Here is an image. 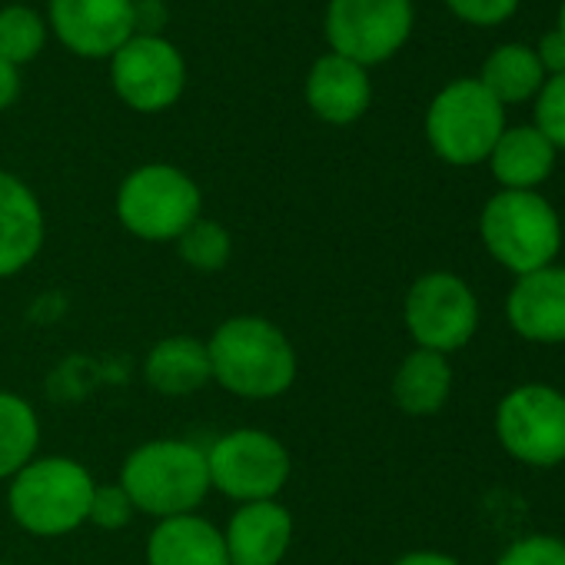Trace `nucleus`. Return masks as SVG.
<instances>
[{"instance_id": "f257e3e1", "label": "nucleus", "mask_w": 565, "mask_h": 565, "mask_svg": "<svg viewBox=\"0 0 565 565\" xmlns=\"http://www.w3.org/2000/svg\"><path fill=\"white\" fill-rule=\"evenodd\" d=\"M213 380L243 399H276L297 383L290 337L263 317H230L206 343Z\"/></svg>"}, {"instance_id": "f03ea898", "label": "nucleus", "mask_w": 565, "mask_h": 565, "mask_svg": "<svg viewBox=\"0 0 565 565\" xmlns=\"http://www.w3.org/2000/svg\"><path fill=\"white\" fill-rule=\"evenodd\" d=\"M120 486L134 509L157 522L190 515L210 492L206 449L186 439H150L127 456Z\"/></svg>"}, {"instance_id": "7ed1b4c3", "label": "nucleus", "mask_w": 565, "mask_h": 565, "mask_svg": "<svg viewBox=\"0 0 565 565\" xmlns=\"http://www.w3.org/2000/svg\"><path fill=\"white\" fill-rule=\"evenodd\" d=\"M94 486V476L81 462L67 456H44L31 459L11 479L8 505L24 532L57 539L87 522Z\"/></svg>"}, {"instance_id": "20e7f679", "label": "nucleus", "mask_w": 565, "mask_h": 565, "mask_svg": "<svg viewBox=\"0 0 565 565\" xmlns=\"http://www.w3.org/2000/svg\"><path fill=\"white\" fill-rule=\"evenodd\" d=\"M486 249L515 276L552 266L562 246V226L548 200L532 190L495 193L479 220Z\"/></svg>"}, {"instance_id": "39448f33", "label": "nucleus", "mask_w": 565, "mask_h": 565, "mask_svg": "<svg viewBox=\"0 0 565 565\" xmlns=\"http://www.w3.org/2000/svg\"><path fill=\"white\" fill-rule=\"evenodd\" d=\"M200 186L170 163L137 167L117 190L120 223L147 243H177L200 220Z\"/></svg>"}, {"instance_id": "423d86ee", "label": "nucleus", "mask_w": 565, "mask_h": 565, "mask_svg": "<svg viewBox=\"0 0 565 565\" xmlns=\"http://www.w3.org/2000/svg\"><path fill=\"white\" fill-rule=\"evenodd\" d=\"M502 130V104L479 81H456L443 87L426 114V137L433 150L452 167L489 160Z\"/></svg>"}, {"instance_id": "0eeeda50", "label": "nucleus", "mask_w": 565, "mask_h": 565, "mask_svg": "<svg viewBox=\"0 0 565 565\" xmlns=\"http://www.w3.org/2000/svg\"><path fill=\"white\" fill-rule=\"evenodd\" d=\"M210 489L226 499L266 502L276 499L290 479V452L276 436L263 429H233L206 449Z\"/></svg>"}, {"instance_id": "6e6552de", "label": "nucleus", "mask_w": 565, "mask_h": 565, "mask_svg": "<svg viewBox=\"0 0 565 565\" xmlns=\"http://www.w3.org/2000/svg\"><path fill=\"white\" fill-rule=\"evenodd\" d=\"M403 320L419 350H433L446 356L462 350L476 337L479 303L469 290V282L439 269L419 276L409 287Z\"/></svg>"}, {"instance_id": "1a4fd4ad", "label": "nucleus", "mask_w": 565, "mask_h": 565, "mask_svg": "<svg viewBox=\"0 0 565 565\" xmlns=\"http://www.w3.org/2000/svg\"><path fill=\"white\" fill-rule=\"evenodd\" d=\"M495 436L525 466L565 462V396L542 383L512 390L495 409Z\"/></svg>"}, {"instance_id": "9d476101", "label": "nucleus", "mask_w": 565, "mask_h": 565, "mask_svg": "<svg viewBox=\"0 0 565 565\" xmlns=\"http://www.w3.org/2000/svg\"><path fill=\"white\" fill-rule=\"evenodd\" d=\"M413 31V0H330L327 41L333 54L373 67L390 61Z\"/></svg>"}, {"instance_id": "9b49d317", "label": "nucleus", "mask_w": 565, "mask_h": 565, "mask_svg": "<svg viewBox=\"0 0 565 565\" xmlns=\"http://www.w3.org/2000/svg\"><path fill=\"white\" fill-rule=\"evenodd\" d=\"M110 81L127 107L140 114H160L180 100L186 87V64L160 34H134L114 54Z\"/></svg>"}, {"instance_id": "f8f14e48", "label": "nucleus", "mask_w": 565, "mask_h": 565, "mask_svg": "<svg viewBox=\"0 0 565 565\" xmlns=\"http://www.w3.org/2000/svg\"><path fill=\"white\" fill-rule=\"evenodd\" d=\"M57 41L81 57H114L134 34V0H51Z\"/></svg>"}, {"instance_id": "ddd939ff", "label": "nucleus", "mask_w": 565, "mask_h": 565, "mask_svg": "<svg viewBox=\"0 0 565 565\" xmlns=\"http://www.w3.org/2000/svg\"><path fill=\"white\" fill-rule=\"evenodd\" d=\"M505 317L522 340L565 343V266H542L515 279Z\"/></svg>"}, {"instance_id": "4468645a", "label": "nucleus", "mask_w": 565, "mask_h": 565, "mask_svg": "<svg viewBox=\"0 0 565 565\" xmlns=\"http://www.w3.org/2000/svg\"><path fill=\"white\" fill-rule=\"evenodd\" d=\"M230 565H279L294 545V515L276 499L246 502L223 532Z\"/></svg>"}, {"instance_id": "2eb2a0df", "label": "nucleus", "mask_w": 565, "mask_h": 565, "mask_svg": "<svg viewBox=\"0 0 565 565\" xmlns=\"http://www.w3.org/2000/svg\"><path fill=\"white\" fill-rule=\"evenodd\" d=\"M44 246V210L34 190L0 170V279L28 269Z\"/></svg>"}, {"instance_id": "dca6fc26", "label": "nucleus", "mask_w": 565, "mask_h": 565, "mask_svg": "<svg viewBox=\"0 0 565 565\" xmlns=\"http://www.w3.org/2000/svg\"><path fill=\"white\" fill-rule=\"evenodd\" d=\"M370 100H373V87L366 67L340 54H327L313 64L307 77V104L320 120L333 127L356 124L370 110Z\"/></svg>"}, {"instance_id": "f3484780", "label": "nucleus", "mask_w": 565, "mask_h": 565, "mask_svg": "<svg viewBox=\"0 0 565 565\" xmlns=\"http://www.w3.org/2000/svg\"><path fill=\"white\" fill-rule=\"evenodd\" d=\"M147 565H230V555L223 532L190 512L153 525L147 539Z\"/></svg>"}, {"instance_id": "a211bd4d", "label": "nucleus", "mask_w": 565, "mask_h": 565, "mask_svg": "<svg viewBox=\"0 0 565 565\" xmlns=\"http://www.w3.org/2000/svg\"><path fill=\"white\" fill-rule=\"evenodd\" d=\"M143 376L163 396H190L213 380L210 350L193 337H167L147 353Z\"/></svg>"}, {"instance_id": "6ab92c4d", "label": "nucleus", "mask_w": 565, "mask_h": 565, "mask_svg": "<svg viewBox=\"0 0 565 565\" xmlns=\"http://www.w3.org/2000/svg\"><path fill=\"white\" fill-rule=\"evenodd\" d=\"M555 163V147L535 127H512L502 130L489 153L492 177L505 190H532L539 186Z\"/></svg>"}, {"instance_id": "aec40b11", "label": "nucleus", "mask_w": 565, "mask_h": 565, "mask_svg": "<svg viewBox=\"0 0 565 565\" xmlns=\"http://www.w3.org/2000/svg\"><path fill=\"white\" fill-rule=\"evenodd\" d=\"M452 390V366L443 353L413 350L396 376H393V399L409 416H433L446 406Z\"/></svg>"}, {"instance_id": "412c9836", "label": "nucleus", "mask_w": 565, "mask_h": 565, "mask_svg": "<svg viewBox=\"0 0 565 565\" xmlns=\"http://www.w3.org/2000/svg\"><path fill=\"white\" fill-rule=\"evenodd\" d=\"M479 84L505 107V104H522L535 97L545 84V71L535 57V51L522 44H505L495 54H489Z\"/></svg>"}, {"instance_id": "4be33fe9", "label": "nucleus", "mask_w": 565, "mask_h": 565, "mask_svg": "<svg viewBox=\"0 0 565 565\" xmlns=\"http://www.w3.org/2000/svg\"><path fill=\"white\" fill-rule=\"evenodd\" d=\"M41 443V423L34 406L18 396L0 390V479H14L38 452Z\"/></svg>"}, {"instance_id": "5701e85b", "label": "nucleus", "mask_w": 565, "mask_h": 565, "mask_svg": "<svg viewBox=\"0 0 565 565\" xmlns=\"http://www.w3.org/2000/svg\"><path fill=\"white\" fill-rule=\"evenodd\" d=\"M44 41H47V28L41 14L21 4L0 11V57L4 61L21 67L44 51Z\"/></svg>"}, {"instance_id": "b1692460", "label": "nucleus", "mask_w": 565, "mask_h": 565, "mask_svg": "<svg viewBox=\"0 0 565 565\" xmlns=\"http://www.w3.org/2000/svg\"><path fill=\"white\" fill-rule=\"evenodd\" d=\"M177 253L196 273H220L230 263V256H233V239H230V233L216 220H203L200 216L177 239Z\"/></svg>"}, {"instance_id": "393cba45", "label": "nucleus", "mask_w": 565, "mask_h": 565, "mask_svg": "<svg viewBox=\"0 0 565 565\" xmlns=\"http://www.w3.org/2000/svg\"><path fill=\"white\" fill-rule=\"evenodd\" d=\"M535 97V130L552 147H565V74L548 77Z\"/></svg>"}, {"instance_id": "a878e982", "label": "nucleus", "mask_w": 565, "mask_h": 565, "mask_svg": "<svg viewBox=\"0 0 565 565\" xmlns=\"http://www.w3.org/2000/svg\"><path fill=\"white\" fill-rule=\"evenodd\" d=\"M134 502L130 495L124 492V486H94V495H90V515L87 522H94L97 529H107V532H117L124 529L130 519H134Z\"/></svg>"}, {"instance_id": "bb28decb", "label": "nucleus", "mask_w": 565, "mask_h": 565, "mask_svg": "<svg viewBox=\"0 0 565 565\" xmlns=\"http://www.w3.org/2000/svg\"><path fill=\"white\" fill-rule=\"evenodd\" d=\"M495 565H565V542L552 535H529L512 542Z\"/></svg>"}, {"instance_id": "cd10ccee", "label": "nucleus", "mask_w": 565, "mask_h": 565, "mask_svg": "<svg viewBox=\"0 0 565 565\" xmlns=\"http://www.w3.org/2000/svg\"><path fill=\"white\" fill-rule=\"evenodd\" d=\"M449 11L466 21V24H476V28H495L502 24L505 18L515 14L519 0H446Z\"/></svg>"}, {"instance_id": "c85d7f7f", "label": "nucleus", "mask_w": 565, "mask_h": 565, "mask_svg": "<svg viewBox=\"0 0 565 565\" xmlns=\"http://www.w3.org/2000/svg\"><path fill=\"white\" fill-rule=\"evenodd\" d=\"M535 57H539V64H542L545 74H552V77H555V74H565V38H562L558 31L545 34V38L539 41Z\"/></svg>"}, {"instance_id": "c756f323", "label": "nucleus", "mask_w": 565, "mask_h": 565, "mask_svg": "<svg viewBox=\"0 0 565 565\" xmlns=\"http://www.w3.org/2000/svg\"><path fill=\"white\" fill-rule=\"evenodd\" d=\"M134 21L137 34H157V28L167 21V8L160 0H134Z\"/></svg>"}, {"instance_id": "7c9ffc66", "label": "nucleus", "mask_w": 565, "mask_h": 565, "mask_svg": "<svg viewBox=\"0 0 565 565\" xmlns=\"http://www.w3.org/2000/svg\"><path fill=\"white\" fill-rule=\"evenodd\" d=\"M21 94V74L11 61L0 57V110H8Z\"/></svg>"}, {"instance_id": "2f4dec72", "label": "nucleus", "mask_w": 565, "mask_h": 565, "mask_svg": "<svg viewBox=\"0 0 565 565\" xmlns=\"http://www.w3.org/2000/svg\"><path fill=\"white\" fill-rule=\"evenodd\" d=\"M393 565H459V562L443 552H406Z\"/></svg>"}, {"instance_id": "473e14b6", "label": "nucleus", "mask_w": 565, "mask_h": 565, "mask_svg": "<svg viewBox=\"0 0 565 565\" xmlns=\"http://www.w3.org/2000/svg\"><path fill=\"white\" fill-rule=\"evenodd\" d=\"M558 34L565 38V4H562V14H558Z\"/></svg>"}, {"instance_id": "72a5a7b5", "label": "nucleus", "mask_w": 565, "mask_h": 565, "mask_svg": "<svg viewBox=\"0 0 565 565\" xmlns=\"http://www.w3.org/2000/svg\"><path fill=\"white\" fill-rule=\"evenodd\" d=\"M0 565H8V562H0Z\"/></svg>"}]
</instances>
